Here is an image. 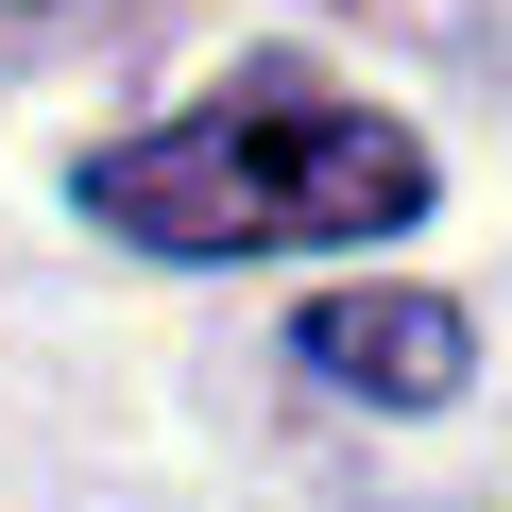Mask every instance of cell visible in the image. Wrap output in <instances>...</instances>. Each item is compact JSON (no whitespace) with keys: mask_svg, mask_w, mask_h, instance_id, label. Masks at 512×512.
<instances>
[{"mask_svg":"<svg viewBox=\"0 0 512 512\" xmlns=\"http://www.w3.org/2000/svg\"><path fill=\"white\" fill-rule=\"evenodd\" d=\"M291 342H308V376H342V393H376V410H444V393L478 376V325H461L444 291H325Z\"/></svg>","mask_w":512,"mask_h":512,"instance_id":"2","label":"cell"},{"mask_svg":"<svg viewBox=\"0 0 512 512\" xmlns=\"http://www.w3.org/2000/svg\"><path fill=\"white\" fill-rule=\"evenodd\" d=\"M427 137L342 103L308 52H256L222 103L154 120V137H103L86 154V222L137 239V256H308V239H393L427 222Z\"/></svg>","mask_w":512,"mask_h":512,"instance_id":"1","label":"cell"}]
</instances>
